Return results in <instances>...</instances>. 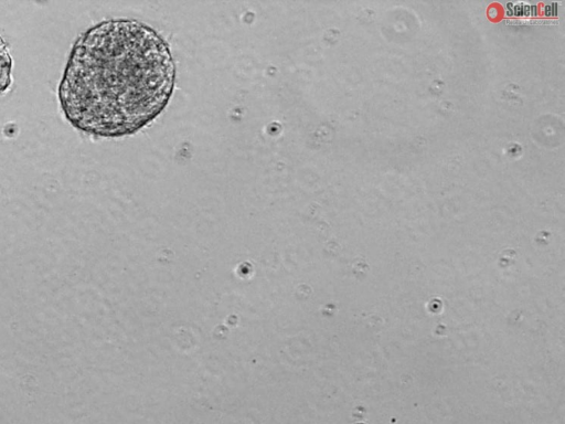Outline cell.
Returning a JSON list of instances; mask_svg holds the SVG:
<instances>
[{
  "label": "cell",
  "mask_w": 565,
  "mask_h": 424,
  "mask_svg": "<svg viewBox=\"0 0 565 424\" xmlns=\"http://www.w3.org/2000/svg\"><path fill=\"white\" fill-rule=\"evenodd\" d=\"M175 67L167 42L149 25L110 19L74 43L58 98L75 128L96 136L134 134L156 118L173 91Z\"/></svg>",
  "instance_id": "cell-1"
},
{
  "label": "cell",
  "mask_w": 565,
  "mask_h": 424,
  "mask_svg": "<svg viewBox=\"0 0 565 424\" xmlns=\"http://www.w3.org/2000/svg\"><path fill=\"white\" fill-rule=\"evenodd\" d=\"M12 59L8 47L0 36V95L11 85Z\"/></svg>",
  "instance_id": "cell-2"
}]
</instances>
